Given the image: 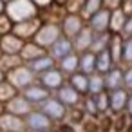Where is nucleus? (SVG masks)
<instances>
[{
    "mask_svg": "<svg viewBox=\"0 0 132 132\" xmlns=\"http://www.w3.org/2000/svg\"><path fill=\"white\" fill-rule=\"evenodd\" d=\"M78 67L81 69L83 74H92V72L96 71V53H92V51H85V53L80 56Z\"/></svg>",
    "mask_w": 132,
    "mask_h": 132,
    "instance_id": "obj_16",
    "label": "nucleus"
},
{
    "mask_svg": "<svg viewBox=\"0 0 132 132\" xmlns=\"http://www.w3.org/2000/svg\"><path fill=\"white\" fill-rule=\"evenodd\" d=\"M72 53V42L67 36H60L53 45H51V56L56 60H62L63 56Z\"/></svg>",
    "mask_w": 132,
    "mask_h": 132,
    "instance_id": "obj_9",
    "label": "nucleus"
},
{
    "mask_svg": "<svg viewBox=\"0 0 132 132\" xmlns=\"http://www.w3.org/2000/svg\"><path fill=\"white\" fill-rule=\"evenodd\" d=\"M15 96V87L9 81H0V101L2 100H11Z\"/></svg>",
    "mask_w": 132,
    "mask_h": 132,
    "instance_id": "obj_30",
    "label": "nucleus"
},
{
    "mask_svg": "<svg viewBox=\"0 0 132 132\" xmlns=\"http://www.w3.org/2000/svg\"><path fill=\"white\" fill-rule=\"evenodd\" d=\"M103 2H107V6H109V7H118L119 0H103Z\"/></svg>",
    "mask_w": 132,
    "mask_h": 132,
    "instance_id": "obj_36",
    "label": "nucleus"
},
{
    "mask_svg": "<svg viewBox=\"0 0 132 132\" xmlns=\"http://www.w3.org/2000/svg\"><path fill=\"white\" fill-rule=\"evenodd\" d=\"M2 11H4V2L0 0V13H2Z\"/></svg>",
    "mask_w": 132,
    "mask_h": 132,
    "instance_id": "obj_39",
    "label": "nucleus"
},
{
    "mask_svg": "<svg viewBox=\"0 0 132 132\" xmlns=\"http://www.w3.org/2000/svg\"><path fill=\"white\" fill-rule=\"evenodd\" d=\"M35 80V72L29 67L24 65H16L15 69L9 71V83L16 89H26L27 85H31Z\"/></svg>",
    "mask_w": 132,
    "mask_h": 132,
    "instance_id": "obj_2",
    "label": "nucleus"
},
{
    "mask_svg": "<svg viewBox=\"0 0 132 132\" xmlns=\"http://www.w3.org/2000/svg\"><path fill=\"white\" fill-rule=\"evenodd\" d=\"M109 22H110V9H100L90 16V29L94 33H105L109 29Z\"/></svg>",
    "mask_w": 132,
    "mask_h": 132,
    "instance_id": "obj_4",
    "label": "nucleus"
},
{
    "mask_svg": "<svg viewBox=\"0 0 132 132\" xmlns=\"http://www.w3.org/2000/svg\"><path fill=\"white\" fill-rule=\"evenodd\" d=\"M125 24V16H123V11L116 9L114 13H110V22H109V27H112L114 31H119Z\"/></svg>",
    "mask_w": 132,
    "mask_h": 132,
    "instance_id": "obj_28",
    "label": "nucleus"
},
{
    "mask_svg": "<svg viewBox=\"0 0 132 132\" xmlns=\"http://www.w3.org/2000/svg\"><path fill=\"white\" fill-rule=\"evenodd\" d=\"M78 62H80V58L71 53V54H67V56H63V58L60 60V69H62L63 72H76Z\"/></svg>",
    "mask_w": 132,
    "mask_h": 132,
    "instance_id": "obj_24",
    "label": "nucleus"
},
{
    "mask_svg": "<svg viewBox=\"0 0 132 132\" xmlns=\"http://www.w3.org/2000/svg\"><path fill=\"white\" fill-rule=\"evenodd\" d=\"M58 2H67V0H58Z\"/></svg>",
    "mask_w": 132,
    "mask_h": 132,
    "instance_id": "obj_41",
    "label": "nucleus"
},
{
    "mask_svg": "<svg viewBox=\"0 0 132 132\" xmlns=\"http://www.w3.org/2000/svg\"><path fill=\"white\" fill-rule=\"evenodd\" d=\"M22 45H24V42H22L20 36L9 35V33L2 35V40H0V49H2L6 54H18V53L22 51Z\"/></svg>",
    "mask_w": 132,
    "mask_h": 132,
    "instance_id": "obj_7",
    "label": "nucleus"
},
{
    "mask_svg": "<svg viewBox=\"0 0 132 132\" xmlns=\"http://www.w3.org/2000/svg\"><path fill=\"white\" fill-rule=\"evenodd\" d=\"M121 56L127 60V62H132V36L125 42L123 45V51H121Z\"/></svg>",
    "mask_w": 132,
    "mask_h": 132,
    "instance_id": "obj_32",
    "label": "nucleus"
},
{
    "mask_svg": "<svg viewBox=\"0 0 132 132\" xmlns=\"http://www.w3.org/2000/svg\"><path fill=\"white\" fill-rule=\"evenodd\" d=\"M123 33L125 35H128V36H132V16L128 18V20H125V24H123Z\"/></svg>",
    "mask_w": 132,
    "mask_h": 132,
    "instance_id": "obj_34",
    "label": "nucleus"
},
{
    "mask_svg": "<svg viewBox=\"0 0 132 132\" xmlns=\"http://www.w3.org/2000/svg\"><path fill=\"white\" fill-rule=\"evenodd\" d=\"M103 89H105L103 76H100V74H94V76H90V78H89V90H90L92 94H98V92H101Z\"/></svg>",
    "mask_w": 132,
    "mask_h": 132,
    "instance_id": "obj_26",
    "label": "nucleus"
},
{
    "mask_svg": "<svg viewBox=\"0 0 132 132\" xmlns=\"http://www.w3.org/2000/svg\"><path fill=\"white\" fill-rule=\"evenodd\" d=\"M83 4H85V0H67L69 11H78V9L83 7Z\"/></svg>",
    "mask_w": 132,
    "mask_h": 132,
    "instance_id": "obj_33",
    "label": "nucleus"
},
{
    "mask_svg": "<svg viewBox=\"0 0 132 132\" xmlns=\"http://www.w3.org/2000/svg\"><path fill=\"white\" fill-rule=\"evenodd\" d=\"M53 65H54V58L47 56V54H42V56H38V58H35V60L29 62V69L33 72H45Z\"/></svg>",
    "mask_w": 132,
    "mask_h": 132,
    "instance_id": "obj_18",
    "label": "nucleus"
},
{
    "mask_svg": "<svg viewBox=\"0 0 132 132\" xmlns=\"http://www.w3.org/2000/svg\"><path fill=\"white\" fill-rule=\"evenodd\" d=\"M38 29H40V22H38L35 16H33V18H27V20H22V22H16V26L13 27L15 35L20 36V38L35 36Z\"/></svg>",
    "mask_w": 132,
    "mask_h": 132,
    "instance_id": "obj_5",
    "label": "nucleus"
},
{
    "mask_svg": "<svg viewBox=\"0 0 132 132\" xmlns=\"http://www.w3.org/2000/svg\"><path fill=\"white\" fill-rule=\"evenodd\" d=\"M11 22H13V20H11L7 15H2V13H0V35H6V33L11 31V27H13Z\"/></svg>",
    "mask_w": 132,
    "mask_h": 132,
    "instance_id": "obj_31",
    "label": "nucleus"
},
{
    "mask_svg": "<svg viewBox=\"0 0 132 132\" xmlns=\"http://www.w3.org/2000/svg\"><path fill=\"white\" fill-rule=\"evenodd\" d=\"M105 74H107V76L103 78V81H105V87H107V89L114 90V89H119V87H121V83H123V72H121V71L110 69V71H107Z\"/></svg>",
    "mask_w": 132,
    "mask_h": 132,
    "instance_id": "obj_20",
    "label": "nucleus"
},
{
    "mask_svg": "<svg viewBox=\"0 0 132 132\" xmlns=\"http://www.w3.org/2000/svg\"><path fill=\"white\" fill-rule=\"evenodd\" d=\"M81 27H83V24H81V18H80L78 15H69V16L63 20V33H65L67 38L76 36V35L81 31Z\"/></svg>",
    "mask_w": 132,
    "mask_h": 132,
    "instance_id": "obj_13",
    "label": "nucleus"
},
{
    "mask_svg": "<svg viewBox=\"0 0 132 132\" xmlns=\"http://www.w3.org/2000/svg\"><path fill=\"white\" fill-rule=\"evenodd\" d=\"M6 13L13 22H22L36 15V4L33 0H9Z\"/></svg>",
    "mask_w": 132,
    "mask_h": 132,
    "instance_id": "obj_1",
    "label": "nucleus"
},
{
    "mask_svg": "<svg viewBox=\"0 0 132 132\" xmlns=\"http://www.w3.org/2000/svg\"><path fill=\"white\" fill-rule=\"evenodd\" d=\"M7 110L11 114L22 116V114H29L31 112V101H27L24 96H13L11 100H7Z\"/></svg>",
    "mask_w": 132,
    "mask_h": 132,
    "instance_id": "obj_12",
    "label": "nucleus"
},
{
    "mask_svg": "<svg viewBox=\"0 0 132 132\" xmlns=\"http://www.w3.org/2000/svg\"><path fill=\"white\" fill-rule=\"evenodd\" d=\"M123 83H125L127 87H130V89H132V67L125 72V76H123Z\"/></svg>",
    "mask_w": 132,
    "mask_h": 132,
    "instance_id": "obj_35",
    "label": "nucleus"
},
{
    "mask_svg": "<svg viewBox=\"0 0 132 132\" xmlns=\"http://www.w3.org/2000/svg\"><path fill=\"white\" fill-rule=\"evenodd\" d=\"M92 36H94V31L89 29V27H81V31L74 36V45L76 49L80 51H87L92 44Z\"/></svg>",
    "mask_w": 132,
    "mask_h": 132,
    "instance_id": "obj_15",
    "label": "nucleus"
},
{
    "mask_svg": "<svg viewBox=\"0 0 132 132\" xmlns=\"http://www.w3.org/2000/svg\"><path fill=\"white\" fill-rule=\"evenodd\" d=\"M16 65H20V58L16 54H7L4 58H0V71L2 69H15Z\"/></svg>",
    "mask_w": 132,
    "mask_h": 132,
    "instance_id": "obj_29",
    "label": "nucleus"
},
{
    "mask_svg": "<svg viewBox=\"0 0 132 132\" xmlns=\"http://www.w3.org/2000/svg\"><path fill=\"white\" fill-rule=\"evenodd\" d=\"M112 56L109 53V49H103L100 53H96V71L98 72H107L112 69Z\"/></svg>",
    "mask_w": 132,
    "mask_h": 132,
    "instance_id": "obj_19",
    "label": "nucleus"
},
{
    "mask_svg": "<svg viewBox=\"0 0 132 132\" xmlns=\"http://www.w3.org/2000/svg\"><path fill=\"white\" fill-rule=\"evenodd\" d=\"M78 98H80V92H78L72 85H62V87H60L58 100H60L63 105H74V103H78Z\"/></svg>",
    "mask_w": 132,
    "mask_h": 132,
    "instance_id": "obj_17",
    "label": "nucleus"
},
{
    "mask_svg": "<svg viewBox=\"0 0 132 132\" xmlns=\"http://www.w3.org/2000/svg\"><path fill=\"white\" fill-rule=\"evenodd\" d=\"M127 105H128V110L132 112V96H130V98H127Z\"/></svg>",
    "mask_w": 132,
    "mask_h": 132,
    "instance_id": "obj_38",
    "label": "nucleus"
},
{
    "mask_svg": "<svg viewBox=\"0 0 132 132\" xmlns=\"http://www.w3.org/2000/svg\"><path fill=\"white\" fill-rule=\"evenodd\" d=\"M42 112L45 116H49L51 119H60L63 118L65 114V105L60 101V100H53V98H47L42 101Z\"/></svg>",
    "mask_w": 132,
    "mask_h": 132,
    "instance_id": "obj_6",
    "label": "nucleus"
},
{
    "mask_svg": "<svg viewBox=\"0 0 132 132\" xmlns=\"http://www.w3.org/2000/svg\"><path fill=\"white\" fill-rule=\"evenodd\" d=\"M103 6V0H85V4H83V15L87 16H92L96 11H100Z\"/></svg>",
    "mask_w": 132,
    "mask_h": 132,
    "instance_id": "obj_27",
    "label": "nucleus"
},
{
    "mask_svg": "<svg viewBox=\"0 0 132 132\" xmlns=\"http://www.w3.org/2000/svg\"><path fill=\"white\" fill-rule=\"evenodd\" d=\"M26 123H27V127H29L31 130L42 132V130H49V127H51V118L45 116L44 112H29Z\"/></svg>",
    "mask_w": 132,
    "mask_h": 132,
    "instance_id": "obj_8",
    "label": "nucleus"
},
{
    "mask_svg": "<svg viewBox=\"0 0 132 132\" xmlns=\"http://www.w3.org/2000/svg\"><path fill=\"white\" fill-rule=\"evenodd\" d=\"M24 98L31 103H42L49 98V90L44 85H27L24 90Z\"/></svg>",
    "mask_w": 132,
    "mask_h": 132,
    "instance_id": "obj_10",
    "label": "nucleus"
},
{
    "mask_svg": "<svg viewBox=\"0 0 132 132\" xmlns=\"http://www.w3.org/2000/svg\"><path fill=\"white\" fill-rule=\"evenodd\" d=\"M0 127L9 130V132H20L24 128V121L16 116V114H4L2 118H0Z\"/></svg>",
    "mask_w": 132,
    "mask_h": 132,
    "instance_id": "obj_14",
    "label": "nucleus"
},
{
    "mask_svg": "<svg viewBox=\"0 0 132 132\" xmlns=\"http://www.w3.org/2000/svg\"><path fill=\"white\" fill-rule=\"evenodd\" d=\"M58 38H60V27H58V26H53V24L42 26V27L36 31V35H35L36 44L42 45V47H51Z\"/></svg>",
    "mask_w": 132,
    "mask_h": 132,
    "instance_id": "obj_3",
    "label": "nucleus"
},
{
    "mask_svg": "<svg viewBox=\"0 0 132 132\" xmlns=\"http://www.w3.org/2000/svg\"><path fill=\"white\" fill-rule=\"evenodd\" d=\"M2 2H9V0H2Z\"/></svg>",
    "mask_w": 132,
    "mask_h": 132,
    "instance_id": "obj_42",
    "label": "nucleus"
},
{
    "mask_svg": "<svg viewBox=\"0 0 132 132\" xmlns=\"http://www.w3.org/2000/svg\"><path fill=\"white\" fill-rule=\"evenodd\" d=\"M109 103L114 110H121L127 105V92L123 89H114L109 96Z\"/></svg>",
    "mask_w": 132,
    "mask_h": 132,
    "instance_id": "obj_22",
    "label": "nucleus"
},
{
    "mask_svg": "<svg viewBox=\"0 0 132 132\" xmlns=\"http://www.w3.org/2000/svg\"><path fill=\"white\" fill-rule=\"evenodd\" d=\"M20 54H22L24 60L31 62V60H35V58H38V56H42V54H45V53H44V47L38 45V44H24Z\"/></svg>",
    "mask_w": 132,
    "mask_h": 132,
    "instance_id": "obj_21",
    "label": "nucleus"
},
{
    "mask_svg": "<svg viewBox=\"0 0 132 132\" xmlns=\"http://www.w3.org/2000/svg\"><path fill=\"white\" fill-rule=\"evenodd\" d=\"M63 83V76H62V71H56V69H47L45 72H42V85L45 89H60Z\"/></svg>",
    "mask_w": 132,
    "mask_h": 132,
    "instance_id": "obj_11",
    "label": "nucleus"
},
{
    "mask_svg": "<svg viewBox=\"0 0 132 132\" xmlns=\"http://www.w3.org/2000/svg\"><path fill=\"white\" fill-rule=\"evenodd\" d=\"M33 2L36 6H47V4H51V0H33Z\"/></svg>",
    "mask_w": 132,
    "mask_h": 132,
    "instance_id": "obj_37",
    "label": "nucleus"
},
{
    "mask_svg": "<svg viewBox=\"0 0 132 132\" xmlns=\"http://www.w3.org/2000/svg\"><path fill=\"white\" fill-rule=\"evenodd\" d=\"M2 76H4V74H2V71H0V81H2Z\"/></svg>",
    "mask_w": 132,
    "mask_h": 132,
    "instance_id": "obj_40",
    "label": "nucleus"
},
{
    "mask_svg": "<svg viewBox=\"0 0 132 132\" xmlns=\"http://www.w3.org/2000/svg\"><path fill=\"white\" fill-rule=\"evenodd\" d=\"M71 85H72L78 92H87V90H89V76L83 74V72H72Z\"/></svg>",
    "mask_w": 132,
    "mask_h": 132,
    "instance_id": "obj_23",
    "label": "nucleus"
},
{
    "mask_svg": "<svg viewBox=\"0 0 132 132\" xmlns=\"http://www.w3.org/2000/svg\"><path fill=\"white\" fill-rule=\"evenodd\" d=\"M0 110H2V105H0Z\"/></svg>",
    "mask_w": 132,
    "mask_h": 132,
    "instance_id": "obj_44",
    "label": "nucleus"
},
{
    "mask_svg": "<svg viewBox=\"0 0 132 132\" xmlns=\"http://www.w3.org/2000/svg\"><path fill=\"white\" fill-rule=\"evenodd\" d=\"M109 36L105 35V33H98V36H92V44H90V51L92 53H100V51H103V49H107L109 47Z\"/></svg>",
    "mask_w": 132,
    "mask_h": 132,
    "instance_id": "obj_25",
    "label": "nucleus"
},
{
    "mask_svg": "<svg viewBox=\"0 0 132 132\" xmlns=\"http://www.w3.org/2000/svg\"><path fill=\"white\" fill-rule=\"evenodd\" d=\"M42 132H49V130H42Z\"/></svg>",
    "mask_w": 132,
    "mask_h": 132,
    "instance_id": "obj_43",
    "label": "nucleus"
}]
</instances>
